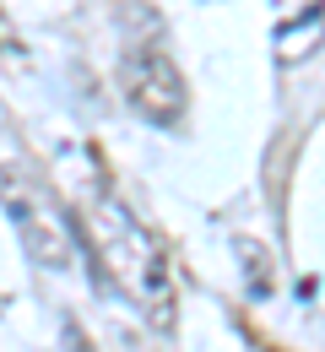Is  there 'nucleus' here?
<instances>
[{
	"mask_svg": "<svg viewBox=\"0 0 325 352\" xmlns=\"http://www.w3.org/2000/svg\"><path fill=\"white\" fill-rule=\"evenodd\" d=\"M87 239H93L98 261H103V276L152 325H174V271L163 261V244L114 195H93L87 201Z\"/></svg>",
	"mask_w": 325,
	"mask_h": 352,
	"instance_id": "f257e3e1",
	"label": "nucleus"
},
{
	"mask_svg": "<svg viewBox=\"0 0 325 352\" xmlns=\"http://www.w3.org/2000/svg\"><path fill=\"white\" fill-rule=\"evenodd\" d=\"M120 92H125V103L136 109L146 125H179V114H185V103H190L179 65H174L163 49H152V44H141V49L125 54V65H120Z\"/></svg>",
	"mask_w": 325,
	"mask_h": 352,
	"instance_id": "7ed1b4c3",
	"label": "nucleus"
},
{
	"mask_svg": "<svg viewBox=\"0 0 325 352\" xmlns=\"http://www.w3.org/2000/svg\"><path fill=\"white\" fill-rule=\"evenodd\" d=\"M0 206L16 228L22 250L44 271H71L76 265V233H71V217L60 212V201L49 195L27 168H0Z\"/></svg>",
	"mask_w": 325,
	"mask_h": 352,
	"instance_id": "f03ea898",
	"label": "nucleus"
},
{
	"mask_svg": "<svg viewBox=\"0 0 325 352\" xmlns=\"http://www.w3.org/2000/svg\"><path fill=\"white\" fill-rule=\"evenodd\" d=\"M320 38H325V11L315 6V11H304L298 22H282L277 28V60H287V65H293V60H309Z\"/></svg>",
	"mask_w": 325,
	"mask_h": 352,
	"instance_id": "20e7f679",
	"label": "nucleus"
}]
</instances>
